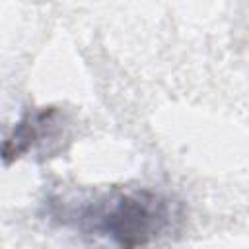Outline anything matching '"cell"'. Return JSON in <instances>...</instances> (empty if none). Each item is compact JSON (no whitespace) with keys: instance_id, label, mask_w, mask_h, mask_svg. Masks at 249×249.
I'll return each mask as SVG.
<instances>
[{"instance_id":"2","label":"cell","mask_w":249,"mask_h":249,"mask_svg":"<svg viewBox=\"0 0 249 249\" xmlns=\"http://www.w3.org/2000/svg\"><path fill=\"white\" fill-rule=\"evenodd\" d=\"M58 111L54 107H45L39 111L27 113L12 130V134L4 142V161L10 163L12 160H18L27 150H31L33 144H37L43 136H47L49 128L54 124V117Z\"/></svg>"},{"instance_id":"1","label":"cell","mask_w":249,"mask_h":249,"mask_svg":"<svg viewBox=\"0 0 249 249\" xmlns=\"http://www.w3.org/2000/svg\"><path fill=\"white\" fill-rule=\"evenodd\" d=\"M171 200L150 189H115L89 206L80 218L95 233L124 247L148 245L171 228Z\"/></svg>"}]
</instances>
